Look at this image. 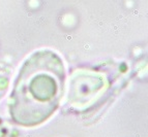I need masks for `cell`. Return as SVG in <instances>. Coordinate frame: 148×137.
I'll list each match as a JSON object with an SVG mask.
<instances>
[{
	"label": "cell",
	"instance_id": "6da1fadb",
	"mask_svg": "<svg viewBox=\"0 0 148 137\" xmlns=\"http://www.w3.org/2000/svg\"><path fill=\"white\" fill-rule=\"evenodd\" d=\"M64 67L56 54H33L22 67L12 96L14 120L24 126L44 122L55 111L62 95Z\"/></svg>",
	"mask_w": 148,
	"mask_h": 137
}]
</instances>
